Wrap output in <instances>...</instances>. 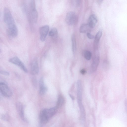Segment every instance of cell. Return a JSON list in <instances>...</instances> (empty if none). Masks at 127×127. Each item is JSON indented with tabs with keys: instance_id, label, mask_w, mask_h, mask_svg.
Wrapping results in <instances>:
<instances>
[{
	"instance_id": "11",
	"label": "cell",
	"mask_w": 127,
	"mask_h": 127,
	"mask_svg": "<svg viewBox=\"0 0 127 127\" xmlns=\"http://www.w3.org/2000/svg\"><path fill=\"white\" fill-rule=\"evenodd\" d=\"M97 21L96 16L95 14H92L89 18L88 24L91 28H93L95 26Z\"/></svg>"
},
{
	"instance_id": "21",
	"label": "cell",
	"mask_w": 127,
	"mask_h": 127,
	"mask_svg": "<svg viewBox=\"0 0 127 127\" xmlns=\"http://www.w3.org/2000/svg\"><path fill=\"white\" fill-rule=\"evenodd\" d=\"M30 6L31 10L36 9L35 0H30Z\"/></svg>"
},
{
	"instance_id": "25",
	"label": "cell",
	"mask_w": 127,
	"mask_h": 127,
	"mask_svg": "<svg viewBox=\"0 0 127 127\" xmlns=\"http://www.w3.org/2000/svg\"><path fill=\"white\" fill-rule=\"evenodd\" d=\"M86 70L84 69H82L81 70L80 72L81 74H84L86 72Z\"/></svg>"
},
{
	"instance_id": "4",
	"label": "cell",
	"mask_w": 127,
	"mask_h": 127,
	"mask_svg": "<svg viewBox=\"0 0 127 127\" xmlns=\"http://www.w3.org/2000/svg\"><path fill=\"white\" fill-rule=\"evenodd\" d=\"M65 20L66 23L68 25H74L77 20V17L75 13L72 11L68 12L66 16Z\"/></svg>"
},
{
	"instance_id": "22",
	"label": "cell",
	"mask_w": 127,
	"mask_h": 127,
	"mask_svg": "<svg viewBox=\"0 0 127 127\" xmlns=\"http://www.w3.org/2000/svg\"><path fill=\"white\" fill-rule=\"evenodd\" d=\"M1 118L3 121H7L8 120V115L6 114H3L1 115Z\"/></svg>"
},
{
	"instance_id": "33",
	"label": "cell",
	"mask_w": 127,
	"mask_h": 127,
	"mask_svg": "<svg viewBox=\"0 0 127 127\" xmlns=\"http://www.w3.org/2000/svg\"></svg>"
},
{
	"instance_id": "26",
	"label": "cell",
	"mask_w": 127,
	"mask_h": 127,
	"mask_svg": "<svg viewBox=\"0 0 127 127\" xmlns=\"http://www.w3.org/2000/svg\"><path fill=\"white\" fill-rule=\"evenodd\" d=\"M32 81L33 82V83L34 84V86H36L37 83L36 79L35 78L33 79Z\"/></svg>"
},
{
	"instance_id": "15",
	"label": "cell",
	"mask_w": 127,
	"mask_h": 127,
	"mask_svg": "<svg viewBox=\"0 0 127 127\" xmlns=\"http://www.w3.org/2000/svg\"><path fill=\"white\" fill-rule=\"evenodd\" d=\"M72 44V50L73 54H75L76 50V39L75 35H72L71 36Z\"/></svg>"
},
{
	"instance_id": "13",
	"label": "cell",
	"mask_w": 127,
	"mask_h": 127,
	"mask_svg": "<svg viewBox=\"0 0 127 127\" xmlns=\"http://www.w3.org/2000/svg\"><path fill=\"white\" fill-rule=\"evenodd\" d=\"M49 35L50 37L52 40L55 42L57 40L58 36V32L57 29L55 28L51 29L49 32Z\"/></svg>"
},
{
	"instance_id": "9",
	"label": "cell",
	"mask_w": 127,
	"mask_h": 127,
	"mask_svg": "<svg viewBox=\"0 0 127 127\" xmlns=\"http://www.w3.org/2000/svg\"><path fill=\"white\" fill-rule=\"evenodd\" d=\"M102 31L101 30L98 31L95 37L94 43V51L98 50L99 42L102 35Z\"/></svg>"
},
{
	"instance_id": "2",
	"label": "cell",
	"mask_w": 127,
	"mask_h": 127,
	"mask_svg": "<svg viewBox=\"0 0 127 127\" xmlns=\"http://www.w3.org/2000/svg\"><path fill=\"white\" fill-rule=\"evenodd\" d=\"M57 109L55 107L42 110L40 113V118L43 121H48L49 119L55 114Z\"/></svg>"
},
{
	"instance_id": "27",
	"label": "cell",
	"mask_w": 127,
	"mask_h": 127,
	"mask_svg": "<svg viewBox=\"0 0 127 127\" xmlns=\"http://www.w3.org/2000/svg\"><path fill=\"white\" fill-rule=\"evenodd\" d=\"M69 95L72 99L74 100V97L72 95L70 94H69Z\"/></svg>"
},
{
	"instance_id": "32",
	"label": "cell",
	"mask_w": 127,
	"mask_h": 127,
	"mask_svg": "<svg viewBox=\"0 0 127 127\" xmlns=\"http://www.w3.org/2000/svg\"><path fill=\"white\" fill-rule=\"evenodd\" d=\"M0 95H1V93H0Z\"/></svg>"
},
{
	"instance_id": "34",
	"label": "cell",
	"mask_w": 127,
	"mask_h": 127,
	"mask_svg": "<svg viewBox=\"0 0 127 127\" xmlns=\"http://www.w3.org/2000/svg\"><path fill=\"white\" fill-rule=\"evenodd\" d=\"M0 99H1V98L0 97Z\"/></svg>"
},
{
	"instance_id": "23",
	"label": "cell",
	"mask_w": 127,
	"mask_h": 127,
	"mask_svg": "<svg viewBox=\"0 0 127 127\" xmlns=\"http://www.w3.org/2000/svg\"><path fill=\"white\" fill-rule=\"evenodd\" d=\"M39 87L45 85L44 79L43 78H41L40 79L39 82Z\"/></svg>"
},
{
	"instance_id": "20",
	"label": "cell",
	"mask_w": 127,
	"mask_h": 127,
	"mask_svg": "<svg viewBox=\"0 0 127 127\" xmlns=\"http://www.w3.org/2000/svg\"><path fill=\"white\" fill-rule=\"evenodd\" d=\"M0 74L6 76H8L9 73L5 70L2 67L0 66Z\"/></svg>"
},
{
	"instance_id": "1",
	"label": "cell",
	"mask_w": 127,
	"mask_h": 127,
	"mask_svg": "<svg viewBox=\"0 0 127 127\" xmlns=\"http://www.w3.org/2000/svg\"><path fill=\"white\" fill-rule=\"evenodd\" d=\"M3 19L7 27V31L12 32L18 30L10 11L6 7L4 9Z\"/></svg>"
},
{
	"instance_id": "6",
	"label": "cell",
	"mask_w": 127,
	"mask_h": 127,
	"mask_svg": "<svg viewBox=\"0 0 127 127\" xmlns=\"http://www.w3.org/2000/svg\"><path fill=\"white\" fill-rule=\"evenodd\" d=\"M94 51V55L91 66V69L93 71L97 69L99 62L100 58L98 50Z\"/></svg>"
},
{
	"instance_id": "18",
	"label": "cell",
	"mask_w": 127,
	"mask_h": 127,
	"mask_svg": "<svg viewBox=\"0 0 127 127\" xmlns=\"http://www.w3.org/2000/svg\"><path fill=\"white\" fill-rule=\"evenodd\" d=\"M83 55L84 58L87 60H90L92 57V53L88 50H85L83 53Z\"/></svg>"
},
{
	"instance_id": "10",
	"label": "cell",
	"mask_w": 127,
	"mask_h": 127,
	"mask_svg": "<svg viewBox=\"0 0 127 127\" xmlns=\"http://www.w3.org/2000/svg\"><path fill=\"white\" fill-rule=\"evenodd\" d=\"M16 108L21 119L23 121L25 120L24 114V108L23 105L20 102L16 103Z\"/></svg>"
},
{
	"instance_id": "30",
	"label": "cell",
	"mask_w": 127,
	"mask_h": 127,
	"mask_svg": "<svg viewBox=\"0 0 127 127\" xmlns=\"http://www.w3.org/2000/svg\"><path fill=\"white\" fill-rule=\"evenodd\" d=\"M1 49H0V53H1Z\"/></svg>"
},
{
	"instance_id": "31",
	"label": "cell",
	"mask_w": 127,
	"mask_h": 127,
	"mask_svg": "<svg viewBox=\"0 0 127 127\" xmlns=\"http://www.w3.org/2000/svg\"><path fill=\"white\" fill-rule=\"evenodd\" d=\"M1 38H0V42H1Z\"/></svg>"
},
{
	"instance_id": "17",
	"label": "cell",
	"mask_w": 127,
	"mask_h": 127,
	"mask_svg": "<svg viewBox=\"0 0 127 127\" xmlns=\"http://www.w3.org/2000/svg\"><path fill=\"white\" fill-rule=\"evenodd\" d=\"M64 102V99L63 97L61 95H60L58 98L57 103L56 107L57 109L60 108L63 105Z\"/></svg>"
},
{
	"instance_id": "7",
	"label": "cell",
	"mask_w": 127,
	"mask_h": 127,
	"mask_svg": "<svg viewBox=\"0 0 127 127\" xmlns=\"http://www.w3.org/2000/svg\"><path fill=\"white\" fill-rule=\"evenodd\" d=\"M49 30L48 25H45L41 27L39 29L40 35V39L42 41H44L46 38Z\"/></svg>"
},
{
	"instance_id": "19",
	"label": "cell",
	"mask_w": 127,
	"mask_h": 127,
	"mask_svg": "<svg viewBox=\"0 0 127 127\" xmlns=\"http://www.w3.org/2000/svg\"><path fill=\"white\" fill-rule=\"evenodd\" d=\"M47 90V87L44 85L39 87V93L41 95H43L46 93Z\"/></svg>"
},
{
	"instance_id": "28",
	"label": "cell",
	"mask_w": 127,
	"mask_h": 127,
	"mask_svg": "<svg viewBox=\"0 0 127 127\" xmlns=\"http://www.w3.org/2000/svg\"><path fill=\"white\" fill-rule=\"evenodd\" d=\"M103 0H98V2L99 3H100L103 1Z\"/></svg>"
},
{
	"instance_id": "14",
	"label": "cell",
	"mask_w": 127,
	"mask_h": 127,
	"mask_svg": "<svg viewBox=\"0 0 127 127\" xmlns=\"http://www.w3.org/2000/svg\"><path fill=\"white\" fill-rule=\"evenodd\" d=\"M38 18V13L36 9L31 10V22L34 23L37 22Z\"/></svg>"
},
{
	"instance_id": "29",
	"label": "cell",
	"mask_w": 127,
	"mask_h": 127,
	"mask_svg": "<svg viewBox=\"0 0 127 127\" xmlns=\"http://www.w3.org/2000/svg\"><path fill=\"white\" fill-rule=\"evenodd\" d=\"M77 2L79 4L80 3L81 0H77Z\"/></svg>"
},
{
	"instance_id": "8",
	"label": "cell",
	"mask_w": 127,
	"mask_h": 127,
	"mask_svg": "<svg viewBox=\"0 0 127 127\" xmlns=\"http://www.w3.org/2000/svg\"><path fill=\"white\" fill-rule=\"evenodd\" d=\"M39 71V66L37 60L36 59H34L32 61L31 64V74L34 75H36L38 73Z\"/></svg>"
},
{
	"instance_id": "12",
	"label": "cell",
	"mask_w": 127,
	"mask_h": 127,
	"mask_svg": "<svg viewBox=\"0 0 127 127\" xmlns=\"http://www.w3.org/2000/svg\"><path fill=\"white\" fill-rule=\"evenodd\" d=\"M77 96L78 102L81 101L82 87L81 81L79 80L77 82Z\"/></svg>"
},
{
	"instance_id": "16",
	"label": "cell",
	"mask_w": 127,
	"mask_h": 127,
	"mask_svg": "<svg viewBox=\"0 0 127 127\" xmlns=\"http://www.w3.org/2000/svg\"><path fill=\"white\" fill-rule=\"evenodd\" d=\"M91 28L88 24H83L81 26L79 31L81 33H86L89 31Z\"/></svg>"
},
{
	"instance_id": "24",
	"label": "cell",
	"mask_w": 127,
	"mask_h": 127,
	"mask_svg": "<svg viewBox=\"0 0 127 127\" xmlns=\"http://www.w3.org/2000/svg\"><path fill=\"white\" fill-rule=\"evenodd\" d=\"M87 36L90 39H92L95 38L94 36L90 33H87Z\"/></svg>"
},
{
	"instance_id": "5",
	"label": "cell",
	"mask_w": 127,
	"mask_h": 127,
	"mask_svg": "<svg viewBox=\"0 0 127 127\" xmlns=\"http://www.w3.org/2000/svg\"><path fill=\"white\" fill-rule=\"evenodd\" d=\"M8 61L10 63L19 67L21 69L26 73L28 72V70L24 63L17 56H15L10 58Z\"/></svg>"
},
{
	"instance_id": "3",
	"label": "cell",
	"mask_w": 127,
	"mask_h": 127,
	"mask_svg": "<svg viewBox=\"0 0 127 127\" xmlns=\"http://www.w3.org/2000/svg\"><path fill=\"white\" fill-rule=\"evenodd\" d=\"M0 92L2 95L5 97H10L12 95V92L8 87L5 83L0 82Z\"/></svg>"
}]
</instances>
